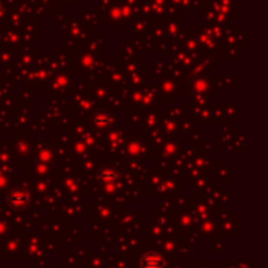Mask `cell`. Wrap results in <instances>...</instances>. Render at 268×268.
<instances>
[{
  "label": "cell",
  "instance_id": "1",
  "mask_svg": "<svg viewBox=\"0 0 268 268\" xmlns=\"http://www.w3.org/2000/svg\"><path fill=\"white\" fill-rule=\"evenodd\" d=\"M163 260L157 256V254H147L143 259V266L144 268H162Z\"/></svg>",
  "mask_w": 268,
  "mask_h": 268
}]
</instances>
